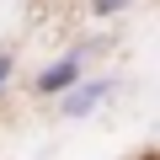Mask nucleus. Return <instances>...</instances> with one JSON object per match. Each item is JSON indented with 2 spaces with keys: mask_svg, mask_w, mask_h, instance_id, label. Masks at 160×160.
<instances>
[{
  "mask_svg": "<svg viewBox=\"0 0 160 160\" xmlns=\"http://www.w3.org/2000/svg\"><path fill=\"white\" fill-rule=\"evenodd\" d=\"M112 96H118V80H112V75H80L75 86H69V91H59L53 102H59V118L80 123V118H96Z\"/></svg>",
  "mask_w": 160,
  "mask_h": 160,
  "instance_id": "nucleus-1",
  "label": "nucleus"
},
{
  "mask_svg": "<svg viewBox=\"0 0 160 160\" xmlns=\"http://www.w3.org/2000/svg\"><path fill=\"white\" fill-rule=\"evenodd\" d=\"M91 53H96V43H75V48H64L53 64H43L38 75H32V96H43V102H53L59 91H69L80 75H86V64H91Z\"/></svg>",
  "mask_w": 160,
  "mask_h": 160,
  "instance_id": "nucleus-2",
  "label": "nucleus"
},
{
  "mask_svg": "<svg viewBox=\"0 0 160 160\" xmlns=\"http://www.w3.org/2000/svg\"><path fill=\"white\" fill-rule=\"evenodd\" d=\"M11 75H16V53H11V48H0V96H6Z\"/></svg>",
  "mask_w": 160,
  "mask_h": 160,
  "instance_id": "nucleus-3",
  "label": "nucleus"
},
{
  "mask_svg": "<svg viewBox=\"0 0 160 160\" xmlns=\"http://www.w3.org/2000/svg\"><path fill=\"white\" fill-rule=\"evenodd\" d=\"M128 6H133V0H91V16H118Z\"/></svg>",
  "mask_w": 160,
  "mask_h": 160,
  "instance_id": "nucleus-4",
  "label": "nucleus"
}]
</instances>
